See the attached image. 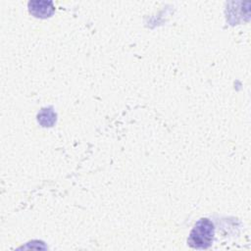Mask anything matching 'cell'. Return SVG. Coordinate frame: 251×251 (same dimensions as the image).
<instances>
[{
	"label": "cell",
	"mask_w": 251,
	"mask_h": 251,
	"mask_svg": "<svg viewBox=\"0 0 251 251\" xmlns=\"http://www.w3.org/2000/svg\"><path fill=\"white\" fill-rule=\"evenodd\" d=\"M214 239V226L209 219L199 220L192 228L187 239L188 245L194 249H207Z\"/></svg>",
	"instance_id": "obj_1"
},
{
	"label": "cell",
	"mask_w": 251,
	"mask_h": 251,
	"mask_svg": "<svg viewBox=\"0 0 251 251\" xmlns=\"http://www.w3.org/2000/svg\"><path fill=\"white\" fill-rule=\"evenodd\" d=\"M28 10L34 17L45 19L52 16L55 8L50 1H30L28 2Z\"/></svg>",
	"instance_id": "obj_2"
}]
</instances>
